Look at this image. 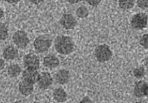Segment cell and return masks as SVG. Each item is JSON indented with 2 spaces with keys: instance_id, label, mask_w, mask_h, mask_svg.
Wrapping results in <instances>:
<instances>
[{
  "instance_id": "52a82bcc",
  "label": "cell",
  "mask_w": 148,
  "mask_h": 103,
  "mask_svg": "<svg viewBox=\"0 0 148 103\" xmlns=\"http://www.w3.org/2000/svg\"><path fill=\"white\" fill-rule=\"evenodd\" d=\"M23 62L27 68H33V69H38L40 67V59L37 55L33 53L26 54L24 56L23 59Z\"/></svg>"
},
{
  "instance_id": "277c9868",
  "label": "cell",
  "mask_w": 148,
  "mask_h": 103,
  "mask_svg": "<svg viewBox=\"0 0 148 103\" xmlns=\"http://www.w3.org/2000/svg\"><path fill=\"white\" fill-rule=\"evenodd\" d=\"M13 42L19 49H25L29 43V39L27 33L24 31H17L13 35Z\"/></svg>"
},
{
  "instance_id": "9a60e30c",
  "label": "cell",
  "mask_w": 148,
  "mask_h": 103,
  "mask_svg": "<svg viewBox=\"0 0 148 103\" xmlns=\"http://www.w3.org/2000/svg\"><path fill=\"white\" fill-rule=\"evenodd\" d=\"M52 97H53L54 100L58 102H64L68 99L66 92L61 88H58L55 89L52 93Z\"/></svg>"
},
{
  "instance_id": "83f0119b",
  "label": "cell",
  "mask_w": 148,
  "mask_h": 103,
  "mask_svg": "<svg viewBox=\"0 0 148 103\" xmlns=\"http://www.w3.org/2000/svg\"><path fill=\"white\" fill-rule=\"evenodd\" d=\"M80 1V0H67V2H68L69 3L72 4V5H74V4L78 3Z\"/></svg>"
},
{
  "instance_id": "f1b7e54d",
  "label": "cell",
  "mask_w": 148,
  "mask_h": 103,
  "mask_svg": "<svg viewBox=\"0 0 148 103\" xmlns=\"http://www.w3.org/2000/svg\"><path fill=\"white\" fill-rule=\"evenodd\" d=\"M4 16H5V12H4V10L0 8V19L3 18Z\"/></svg>"
},
{
  "instance_id": "ba28073f",
  "label": "cell",
  "mask_w": 148,
  "mask_h": 103,
  "mask_svg": "<svg viewBox=\"0 0 148 103\" xmlns=\"http://www.w3.org/2000/svg\"><path fill=\"white\" fill-rule=\"evenodd\" d=\"M61 26L66 30H72L77 24L76 18L71 13H65L62 16L60 20Z\"/></svg>"
},
{
  "instance_id": "2e32d148",
  "label": "cell",
  "mask_w": 148,
  "mask_h": 103,
  "mask_svg": "<svg viewBox=\"0 0 148 103\" xmlns=\"http://www.w3.org/2000/svg\"><path fill=\"white\" fill-rule=\"evenodd\" d=\"M21 68L18 64H11L8 68V74L11 78H16L21 74Z\"/></svg>"
},
{
  "instance_id": "603a6c76",
  "label": "cell",
  "mask_w": 148,
  "mask_h": 103,
  "mask_svg": "<svg viewBox=\"0 0 148 103\" xmlns=\"http://www.w3.org/2000/svg\"><path fill=\"white\" fill-rule=\"evenodd\" d=\"M87 3L92 7H97L100 4L102 0H86Z\"/></svg>"
},
{
  "instance_id": "484cf974",
  "label": "cell",
  "mask_w": 148,
  "mask_h": 103,
  "mask_svg": "<svg viewBox=\"0 0 148 103\" xmlns=\"http://www.w3.org/2000/svg\"><path fill=\"white\" fill-rule=\"evenodd\" d=\"M8 3L12 4V5H15V4H17L20 2V0H5Z\"/></svg>"
},
{
  "instance_id": "44dd1931",
  "label": "cell",
  "mask_w": 148,
  "mask_h": 103,
  "mask_svg": "<svg viewBox=\"0 0 148 103\" xmlns=\"http://www.w3.org/2000/svg\"><path fill=\"white\" fill-rule=\"evenodd\" d=\"M140 45L145 48V49L147 50L148 48V35L147 33H145L142 35L140 38L139 40Z\"/></svg>"
},
{
  "instance_id": "3957f363",
  "label": "cell",
  "mask_w": 148,
  "mask_h": 103,
  "mask_svg": "<svg viewBox=\"0 0 148 103\" xmlns=\"http://www.w3.org/2000/svg\"><path fill=\"white\" fill-rule=\"evenodd\" d=\"M34 49L38 54H44L49 51L52 46V40L49 36L46 35H41L36 38L33 42Z\"/></svg>"
},
{
  "instance_id": "4316f807",
  "label": "cell",
  "mask_w": 148,
  "mask_h": 103,
  "mask_svg": "<svg viewBox=\"0 0 148 103\" xmlns=\"http://www.w3.org/2000/svg\"><path fill=\"white\" fill-rule=\"evenodd\" d=\"M91 100L88 97H85L83 100H81V102H91Z\"/></svg>"
},
{
  "instance_id": "7402d4cb",
  "label": "cell",
  "mask_w": 148,
  "mask_h": 103,
  "mask_svg": "<svg viewBox=\"0 0 148 103\" xmlns=\"http://www.w3.org/2000/svg\"><path fill=\"white\" fill-rule=\"evenodd\" d=\"M137 5L142 9H147L148 7V0H136Z\"/></svg>"
},
{
  "instance_id": "5bb4252c",
  "label": "cell",
  "mask_w": 148,
  "mask_h": 103,
  "mask_svg": "<svg viewBox=\"0 0 148 103\" xmlns=\"http://www.w3.org/2000/svg\"><path fill=\"white\" fill-rule=\"evenodd\" d=\"M18 90L22 94L23 96H29L31 93H33L34 90V84L31 83V82H27L26 80H24L19 82L18 85Z\"/></svg>"
},
{
  "instance_id": "6da1fadb",
  "label": "cell",
  "mask_w": 148,
  "mask_h": 103,
  "mask_svg": "<svg viewBox=\"0 0 148 103\" xmlns=\"http://www.w3.org/2000/svg\"><path fill=\"white\" fill-rule=\"evenodd\" d=\"M55 48L61 55H69L75 51L76 45L72 37L60 35L55 40Z\"/></svg>"
},
{
  "instance_id": "8992f818",
  "label": "cell",
  "mask_w": 148,
  "mask_h": 103,
  "mask_svg": "<svg viewBox=\"0 0 148 103\" xmlns=\"http://www.w3.org/2000/svg\"><path fill=\"white\" fill-rule=\"evenodd\" d=\"M36 83L38 84V86L39 88L42 90H46L50 88L51 85L53 83V78L52 75L48 72H41L39 74V77L38 79V81Z\"/></svg>"
},
{
  "instance_id": "4fadbf2b",
  "label": "cell",
  "mask_w": 148,
  "mask_h": 103,
  "mask_svg": "<svg viewBox=\"0 0 148 103\" xmlns=\"http://www.w3.org/2000/svg\"><path fill=\"white\" fill-rule=\"evenodd\" d=\"M55 79H56V82L59 85H66L69 82V71L66 69H60L55 75Z\"/></svg>"
},
{
  "instance_id": "e0dca14e",
  "label": "cell",
  "mask_w": 148,
  "mask_h": 103,
  "mask_svg": "<svg viewBox=\"0 0 148 103\" xmlns=\"http://www.w3.org/2000/svg\"><path fill=\"white\" fill-rule=\"evenodd\" d=\"M119 6L122 10H130L133 8L135 5L134 0H118Z\"/></svg>"
},
{
  "instance_id": "d6986e66",
  "label": "cell",
  "mask_w": 148,
  "mask_h": 103,
  "mask_svg": "<svg viewBox=\"0 0 148 103\" xmlns=\"http://www.w3.org/2000/svg\"><path fill=\"white\" fill-rule=\"evenodd\" d=\"M8 27L5 23H0V40H5L8 37Z\"/></svg>"
},
{
  "instance_id": "ac0fdd59",
  "label": "cell",
  "mask_w": 148,
  "mask_h": 103,
  "mask_svg": "<svg viewBox=\"0 0 148 103\" xmlns=\"http://www.w3.org/2000/svg\"><path fill=\"white\" fill-rule=\"evenodd\" d=\"M76 14L80 19L86 18L89 14V10L85 5H81L76 10Z\"/></svg>"
},
{
  "instance_id": "7c38bea8",
  "label": "cell",
  "mask_w": 148,
  "mask_h": 103,
  "mask_svg": "<svg viewBox=\"0 0 148 103\" xmlns=\"http://www.w3.org/2000/svg\"><path fill=\"white\" fill-rule=\"evenodd\" d=\"M43 64H44V67H46L47 68L54 69L58 67V65H60V60L56 55L48 54L44 58Z\"/></svg>"
},
{
  "instance_id": "ffe728a7",
  "label": "cell",
  "mask_w": 148,
  "mask_h": 103,
  "mask_svg": "<svg viewBox=\"0 0 148 103\" xmlns=\"http://www.w3.org/2000/svg\"><path fill=\"white\" fill-rule=\"evenodd\" d=\"M146 74L145 69L143 67H138L134 70V75L137 79H142Z\"/></svg>"
},
{
  "instance_id": "7a4b0ae2",
  "label": "cell",
  "mask_w": 148,
  "mask_h": 103,
  "mask_svg": "<svg viewBox=\"0 0 148 103\" xmlns=\"http://www.w3.org/2000/svg\"><path fill=\"white\" fill-rule=\"evenodd\" d=\"M95 55L98 62L104 63L107 62L112 58L113 53L108 45L106 44L99 45L95 47Z\"/></svg>"
},
{
  "instance_id": "d4e9b609",
  "label": "cell",
  "mask_w": 148,
  "mask_h": 103,
  "mask_svg": "<svg viewBox=\"0 0 148 103\" xmlns=\"http://www.w3.org/2000/svg\"><path fill=\"white\" fill-rule=\"evenodd\" d=\"M5 67V62L3 59L0 58V70H2Z\"/></svg>"
},
{
  "instance_id": "cb8c5ba5",
  "label": "cell",
  "mask_w": 148,
  "mask_h": 103,
  "mask_svg": "<svg viewBox=\"0 0 148 103\" xmlns=\"http://www.w3.org/2000/svg\"><path fill=\"white\" fill-rule=\"evenodd\" d=\"M29 1L32 4H33V5H40V4L42 3V2H44V0H29Z\"/></svg>"
},
{
  "instance_id": "5b68a950",
  "label": "cell",
  "mask_w": 148,
  "mask_h": 103,
  "mask_svg": "<svg viewBox=\"0 0 148 103\" xmlns=\"http://www.w3.org/2000/svg\"><path fill=\"white\" fill-rule=\"evenodd\" d=\"M131 26L135 30H143L147 27V15L145 13H136L132 17Z\"/></svg>"
},
{
  "instance_id": "9c48e42d",
  "label": "cell",
  "mask_w": 148,
  "mask_h": 103,
  "mask_svg": "<svg viewBox=\"0 0 148 103\" xmlns=\"http://www.w3.org/2000/svg\"><path fill=\"white\" fill-rule=\"evenodd\" d=\"M134 95L137 98H143L148 94V85L146 81L141 80L136 82L134 89Z\"/></svg>"
},
{
  "instance_id": "8fae6325",
  "label": "cell",
  "mask_w": 148,
  "mask_h": 103,
  "mask_svg": "<svg viewBox=\"0 0 148 103\" xmlns=\"http://www.w3.org/2000/svg\"><path fill=\"white\" fill-rule=\"evenodd\" d=\"M2 56L6 60H15L18 57V50L13 45H8L4 48Z\"/></svg>"
},
{
  "instance_id": "30bf717a",
  "label": "cell",
  "mask_w": 148,
  "mask_h": 103,
  "mask_svg": "<svg viewBox=\"0 0 148 103\" xmlns=\"http://www.w3.org/2000/svg\"><path fill=\"white\" fill-rule=\"evenodd\" d=\"M38 77H39V73L38 72L36 69L26 68L22 72L23 79L33 84H36L37 82Z\"/></svg>"
}]
</instances>
